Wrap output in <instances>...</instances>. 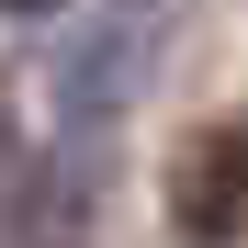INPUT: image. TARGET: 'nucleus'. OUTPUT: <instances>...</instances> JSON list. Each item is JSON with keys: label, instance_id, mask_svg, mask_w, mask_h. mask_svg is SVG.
<instances>
[{"label": "nucleus", "instance_id": "1", "mask_svg": "<svg viewBox=\"0 0 248 248\" xmlns=\"http://www.w3.org/2000/svg\"><path fill=\"white\" fill-rule=\"evenodd\" d=\"M170 226L181 248H248V113H215L170 158Z\"/></svg>", "mask_w": 248, "mask_h": 248}, {"label": "nucleus", "instance_id": "2", "mask_svg": "<svg viewBox=\"0 0 248 248\" xmlns=\"http://www.w3.org/2000/svg\"><path fill=\"white\" fill-rule=\"evenodd\" d=\"M23 237V147H12V124H0V248Z\"/></svg>", "mask_w": 248, "mask_h": 248}, {"label": "nucleus", "instance_id": "3", "mask_svg": "<svg viewBox=\"0 0 248 248\" xmlns=\"http://www.w3.org/2000/svg\"><path fill=\"white\" fill-rule=\"evenodd\" d=\"M0 12H23V23H34V12H57V0H0Z\"/></svg>", "mask_w": 248, "mask_h": 248}]
</instances>
